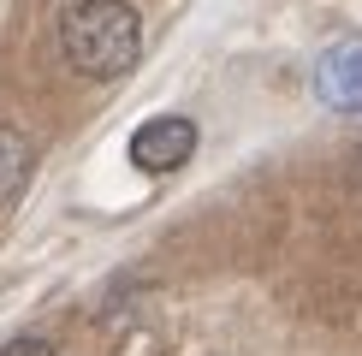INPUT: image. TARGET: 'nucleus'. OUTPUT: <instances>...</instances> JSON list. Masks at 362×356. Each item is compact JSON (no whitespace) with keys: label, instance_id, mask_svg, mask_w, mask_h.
<instances>
[{"label":"nucleus","instance_id":"nucleus-1","mask_svg":"<svg viewBox=\"0 0 362 356\" xmlns=\"http://www.w3.org/2000/svg\"><path fill=\"white\" fill-rule=\"evenodd\" d=\"M59 48H66L71 71H83L95 83L125 78L143 48V18L131 0H71L59 12Z\"/></svg>","mask_w":362,"mask_h":356},{"label":"nucleus","instance_id":"nucleus-2","mask_svg":"<svg viewBox=\"0 0 362 356\" xmlns=\"http://www.w3.org/2000/svg\"><path fill=\"white\" fill-rule=\"evenodd\" d=\"M196 148V125L178 113H160V119H143L137 131H131V160H137L143 172H178L190 160Z\"/></svg>","mask_w":362,"mask_h":356},{"label":"nucleus","instance_id":"nucleus-3","mask_svg":"<svg viewBox=\"0 0 362 356\" xmlns=\"http://www.w3.org/2000/svg\"><path fill=\"white\" fill-rule=\"evenodd\" d=\"M315 89L327 107L339 113H362V36H339L315 66Z\"/></svg>","mask_w":362,"mask_h":356},{"label":"nucleus","instance_id":"nucleus-4","mask_svg":"<svg viewBox=\"0 0 362 356\" xmlns=\"http://www.w3.org/2000/svg\"><path fill=\"white\" fill-rule=\"evenodd\" d=\"M36 172V148L18 125H0V202H12Z\"/></svg>","mask_w":362,"mask_h":356},{"label":"nucleus","instance_id":"nucleus-5","mask_svg":"<svg viewBox=\"0 0 362 356\" xmlns=\"http://www.w3.org/2000/svg\"><path fill=\"white\" fill-rule=\"evenodd\" d=\"M0 356H59V350L48 345V338H12V345L0 350Z\"/></svg>","mask_w":362,"mask_h":356}]
</instances>
